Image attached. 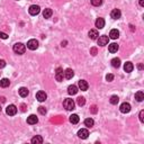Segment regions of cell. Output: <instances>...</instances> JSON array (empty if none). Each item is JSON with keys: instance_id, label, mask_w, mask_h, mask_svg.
Segmentation results:
<instances>
[{"instance_id": "52a82bcc", "label": "cell", "mask_w": 144, "mask_h": 144, "mask_svg": "<svg viewBox=\"0 0 144 144\" xmlns=\"http://www.w3.org/2000/svg\"><path fill=\"white\" fill-rule=\"evenodd\" d=\"M36 99L40 101V103H43V101H45L47 99V95L45 93L44 91H38L36 93Z\"/></svg>"}, {"instance_id": "5bb4252c", "label": "cell", "mask_w": 144, "mask_h": 144, "mask_svg": "<svg viewBox=\"0 0 144 144\" xmlns=\"http://www.w3.org/2000/svg\"><path fill=\"white\" fill-rule=\"evenodd\" d=\"M133 69H134V65H133V63H132V62H126V63H125V65H124L125 72L130 73V72L133 71Z\"/></svg>"}, {"instance_id": "44dd1931", "label": "cell", "mask_w": 144, "mask_h": 144, "mask_svg": "<svg viewBox=\"0 0 144 144\" xmlns=\"http://www.w3.org/2000/svg\"><path fill=\"white\" fill-rule=\"evenodd\" d=\"M109 37L113 38V40L118 38V37H119V32L117 31V29H112L110 33H109Z\"/></svg>"}, {"instance_id": "ab89813d", "label": "cell", "mask_w": 144, "mask_h": 144, "mask_svg": "<svg viewBox=\"0 0 144 144\" xmlns=\"http://www.w3.org/2000/svg\"><path fill=\"white\" fill-rule=\"evenodd\" d=\"M65 44H67V42H65V41L62 42V46H65Z\"/></svg>"}, {"instance_id": "d4e9b609", "label": "cell", "mask_w": 144, "mask_h": 144, "mask_svg": "<svg viewBox=\"0 0 144 144\" xmlns=\"http://www.w3.org/2000/svg\"><path fill=\"white\" fill-rule=\"evenodd\" d=\"M69 119H70V122H71L72 124H78L79 120H80V118H79V116L77 115V114H73V115H71Z\"/></svg>"}, {"instance_id": "e0dca14e", "label": "cell", "mask_w": 144, "mask_h": 144, "mask_svg": "<svg viewBox=\"0 0 144 144\" xmlns=\"http://www.w3.org/2000/svg\"><path fill=\"white\" fill-rule=\"evenodd\" d=\"M18 92H19L20 97H23V98L27 97V96H28V93H29L28 89H27V88H25V87H21V88H20L19 90H18Z\"/></svg>"}, {"instance_id": "603a6c76", "label": "cell", "mask_w": 144, "mask_h": 144, "mask_svg": "<svg viewBox=\"0 0 144 144\" xmlns=\"http://www.w3.org/2000/svg\"><path fill=\"white\" fill-rule=\"evenodd\" d=\"M108 51L110 53H116L117 51H118V45H117L116 43H113L110 45H108Z\"/></svg>"}, {"instance_id": "277c9868", "label": "cell", "mask_w": 144, "mask_h": 144, "mask_svg": "<svg viewBox=\"0 0 144 144\" xmlns=\"http://www.w3.org/2000/svg\"><path fill=\"white\" fill-rule=\"evenodd\" d=\"M6 113H7V115H9V116L16 115V113H17V107H16L15 105H9L8 107L6 108Z\"/></svg>"}, {"instance_id": "74e56055", "label": "cell", "mask_w": 144, "mask_h": 144, "mask_svg": "<svg viewBox=\"0 0 144 144\" xmlns=\"http://www.w3.org/2000/svg\"><path fill=\"white\" fill-rule=\"evenodd\" d=\"M91 113H93V114H96L97 113V106H92V107H91Z\"/></svg>"}, {"instance_id": "d590c367", "label": "cell", "mask_w": 144, "mask_h": 144, "mask_svg": "<svg viewBox=\"0 0 144 144\" xmlns=\"http://www.w3.org/2000/svg\"><path fill=\"white\" fill-rule=\"evenodd\" d=\"M143 116H144V110H141V113H140V120L143 123L144 122V118H143Z\"/></svg>"}, {"instance_id": "836d02e7", "label": "cell", "mask_w": 144, "mask_h": 144, "mask_svg": "<svg viewBox=\"0 0 144 144\" xmlns=\"http://www.w3.org/2000/svg\"><path fill=\"white\" fill-rule=\"evenodd\" d=\"M0 38H2V40H7V38H8V35H7L6 33H3V32H0Z\"/></svg>"}, {"instance_id": "6da1fadb", "label": "cell", "mask_w": 144, "mask_h": 144, "mask_svg": "<svg viewBox=\"0 0 144 144\" xmlns=\"http://www.w3.org/2000/svg\"><path fill=\"white\" fill-rule=\"evenodd\" d=\"M26 51V46L23 43H16L14 45V52L17 54H24Z\"/></svg>"}, {"instance_id": "7a4b0ae2", "label": "cell", "mask_w": 144, "mask_h": 144, "mask_svg": "<svg viewBox=\"0 0 144 144\" xmlns=\"http://www.w3.org/2000/svg\"><path fill=\"white\" fill-rule=\"evenodd\" d=\"M74 105L75 104H74L73 99H70V98H67V99L63 101V106H64V108H65L67 110H73Z\"/></svg>"}, {"instance_id": "f1b7e54d", "label": "cell", "mask_w": 144, "mask_h": 144, "mask_svg": "<svg viewBox=\"0 0 144 144\" xmlns=\"http://www.w3.org/2000/svg\"><path fill=\"white\" fill-rule=\"evenodd\" d=\"M118 101H119V98L116 96V95H114V96L110 97V104L112 105H117L118 104Z\"/></svg>"}, {"instance_id": "3957f363", "label": "cell", "mask_w": 144, "mask_h": 144, "mask_svg": "<svg viewBox=\"0 0 144 144\" xmlns=\"http://www.w3.org/2000/svg\"><path fill=\"white\" fill-rule=\"evenodd\" d=\"M28 11H29V14H31L32 16H36V15L40 14L41 8H40V6H37V5H32L31 7H29Z\"/></svg>"}, {"instance_id": "9c48e42d", "label": "cell", "mask_w": 144, "mask_h": 144, "mask_svg": "<svg viewBox=\"0 0 144 144\" xmlns=\"http://www.w3.org/2000/svg\"><path fill=\"white\" fill-rule=\"evenodd\" d=\"M120 112H122L123 114H126V113H130L131 112V105L128 103H123L122 105H120Z\"/></svg>"}, {"instance_id": "4dcf8cb0", "label": "cell", "mask_w": 144, "mask_h": 144, "mask_svg": "<svg viewBox=\"0 0 144 144\" xmlns=\"http://www.w3.org/2000/svg\"><path fill=\"white\" fill-rule=\"evenodd\" d=\"M91 3H92V6L99 7V6H101V3H103V0H91Z\"/></svg>"}, {"instance_id": "4316f807", "label": "cell", "mask_w": 144, "mask_h": 144, "mask_svg": "<svg viewBox=\"0 0 144 144\" xmlns=\"http://www.w3.org/2000/svg\"><path fill=\"white\" fill-rule=\"evenodd\" d=\"M112 65L114 68H119L120 67V60L118 58H115L112 60Z\"/></svg>"}, {"instance_id": "f35d334b", "label": "cell", "mask_w": 144, "mask_h": 144, "mask_svg": "<svg viewBox=\"0 0 144 144\" xmlns=\"http://www.w3.org/2000/svg\"><path fill=\"white\" fill-rule=\"evenodd\" d=\"M140 6L144 7V0H140Z\"/></svg>"}, {"instance_id": "ac0fdd59", "label": "cell", "mask_w": 144, "mask_h": 144, "mask_svg": "<svg viewBox=\"0 0 144 144\" xmlns=\"http://www.w3.org/2000/svg\"><path fill=\"white\" fill-rule=\"evenodd\" d=\"M37 122H38V118L35 116V115H31L27 118V123L29 124V125H34V124H36Z\"/></svg>"}, {"instance_id": "2e32d148", "label": "cell", "mask_w": 144, "mask_h": 144, "mask_svg": "<svg viewBox=\"0 0 144 144\" xmlns=\"http://www.w3.org/2000/svg\"><path fill=\"white\" fill-rule=\"evenodd\" d=\"M98 36H99V33H98L97 29H90L89 32V37L91 40H97Z\"/></svg>"}, {"instance_id": "ba28073f", "label": "cell", "mask_w": 144, "mask_h": 144, "mask_svg": "<svg viewBox=\"0 0 144 144\" xmlns=\"http://www.w3.org/2000/svg\"><path fill=\"white\" fill-rule=\"evenodd\" d=\"M63 77H64L63 69H61V68H58V69H56V72H55V79L58 81H62L63 80Z\"/></svg>"}, {"instance_id": "cb8c5ba5", "label": "cell", "mask_w": 144, "mask_h": 144, "mask_svg": "<svg viewBox=\"0 0 144 144\" xmlns=\"http://www.w3.org/2000/svg\"><path fill=\"white\" fill-rule=\"evenodd\" d=\"M135 99L139 101V103H141V101L144 100V93L143 91H137L135 93Z\"/></svg>"}, {"instance_id": "5b68a950", "label": "cell", "mask_w": 144, "mask_h": 144, "mask_svg": "<svg viewBox=\"0 0 144 144\" xmlns=\"http://www.w3.org/2000/svg\"><path fill=\"white\" fill-rule=\"evenodd\" d=\"M38 47V42H37L36 40H29L27 42V48H29V50H36V48Z\"/></svg>"}, {"instance_id": "30bf717a", "label": "cell", "mask_w": 144, "mask_h": 144, "mask_svg": "<svg viewBox=\"0 0 144 144\" xmlns=\"http://www.w3.org/2000/svg\"><path fill=\"white\" fill-rule=\"evenodd\" d=\"M78 86H79V89L82 90V91H86V90H88V82H87L86 80H79V83H78Z\"/></svg>"}, {"instance_id": "d6a6232c", "label": "cell", "mask_w": 144, "mask_h": 144, "mask_svg": "<svg viewBox=\"0 0 144 144\" xmlns=\"http://www.w3.org/2000/svg\"><path fill=\"white\" fill-rule=\"evenodd\" d=\"M106 80H107L108 82L113 81L114 80V75L113 74H107V75H106Z\"/></svg>"}, {"instance_id": "7c38bea8", "label": "cell", "mask_w": 144, "mask_h": 144, "mask_svg": "<svg viewBox=\"0 0 144 144\" xmlns=\"http://www.w3.org/2000/svg\"><path fill=\"white\" fill-rule=\"evenodd\" d=\"M110 16H112L113 19H119L120 16H122V13H120L119 9H113Z\"/></svg>"}, {"instance_id": "1f68e13d", "label": "cell", "mask_w": 144, "mask_h": 144, "mask_svg": "<svg viewBox=\"0 0 144 144\" xmlns=\"http://www.w3.org/2000/svg\"><path fill=\"white\" fill-rule=\"evenodd\" d=\"M46 108H45V107H42V106H41V107H38V113L40 114H42V115H45V114H46Z\"/></svg>"}, {"instance_id": "7402d4cb", "label": "cell", "mask_w": 144, "mask_h": 144, "mask_svg": "<svg viewBox=\"0 0 144 144\" xmlns=\"http://www.w3.org/2000/svg\"><path fill=\"white\" fill-rule=\"evenodd\" d=\"M104 26H105V20H104V18H98V19L96 20V27L97 28H104Z\"/></svg>"}, {"instance_id": "484cf974", "label": "cell", "mask_w": 144, "mask_h": 144, "mask_svg": "<svg viewBox=\"0 0 144 144\" xmlns=\"http://www.w3.org/2000/svg\"><path fill=\"white\" fill-rule=\"evenodd\" d=\"M52 14H53L52 9L46 8V9H45V10L43 11V17H44V18H50V17L52 16Z\"/></svg>"}, {"instance_id": "8992f818", "label": "cell", "mask_w": 144, "mask_h": 144, "mask_svg": "<svg viewBox=\"0 0 144 144\" xmlns=\"http://www.w3.org/2000/svg\"><path fill=\"white\" fill-rule=\"evenodd\" d=\"M97 41H98V45H100V46H105V45L108 44L109 37L106 36V35H103V36H100L99 38H97Z\"/></svg>"}, {"instance_id": "8fae6325", "label": "cell", "mask_w": 144, "mask_h": 144, "mask_svg": "<svg viewBox=\"0 0 144 144\" xmlns=\"http://www.w3.org/2000/svg\"><path fill=\"white\" fill-rule=\"evenodd\" d=\"M88 135H89V132H88V130H86V128H81V130L78 132V136L83 140L88 137Z\"/></svg>"}, {"instance_id": "8d00e7d4", "label": "cell", "mask_w": 144, "mask_h": 144, "mask_svg": "<svg viewBox=\"0 0 144 144\" xmlns=\"http://www.w3.org/2000/svg\"><path fill=\"white\" fill-rule=\"evenodd\" d=\"M6 67V62L3 61V60H0V69H2V68Z\"/></svg>"}, {"instance_id": "4fadbf2b", "label": "cell", "mask_w": 144, "mask_h": 144, "mask_svg": "<svg viewBox=\"0 0 144 144\" xmlns=\"http://www.w3.org/2000/svg\"><path fill=\"white\" fill-rule=\"evenodd\" d=\"M73 75H74L73 70H71V69H67L65 71H64V78L68 79V80H70V79L73 78Z\"/></svg>"}, {"instance_id": "83f0119b", "label": "cell", "mask_w": 144, "mask_h": 144, "mask_svg": "<svg viewBox=\"0 0 144 144\" xmlns=\"http://www.w3.org/2000/svg\"><path fill=\"white\" fill-rule=\"evenodd\" d=\"M93 124H95V122H93L92 118H87V119L85 120V125H86L87 127H92Z\"/></svg>"}, {"instance_id": "60d3db41", "label": "cell", "mask_w": 144, "mask_h": 144, "mask_svg": "<svg viewBox=\"0 0 144 144\" xmlns=\"http://www.w3.org/2000/svg\"><path fill=\"white\" fill-rule=\"evenodd\" d=\"M0 112H1V106H0Z\"/></svg>"}, {"instance_id": "e575fe53", "label": "cell", "mask_w": 144, "mask_h": 144, "mask_svg": "<svg viewBox=\"0 0 144 144\" xmlns=\"http://www.w3.org/2000/svg\"><path fill=\"white\" fill-rule=\"evenodd\" d=\"M90 54L96 55V54H97V48H96V47H92L91 50H90Z\"/></svg>"}, {"instance_id": "9a60e30c", "label": "cell", "mask_w": 144, "mask_h": 144, "mask_svg": "<svg viewBox=\"0 0 144 144\" xmlns=\"http://www.w3.org/2000/svg\"><path fill=\"white\" fill-rule=\"evenodd\" d=\"M77 92H78V87L77 86L72 85V86L68 87V93L69 95H72V96H73V95H75Z\"/></svg>"}, {"instance_id": "ffe728a7", "label": "cell", "mask_w": 144, "mask_h": 144, "mask_svg": "<svg viewBox=\"0 0 144 144\" xmlns=\"http://www.w3.org/2000/svg\"><path fill=\"white\" fill-rule=\"evenodd\" d=\"M9 85H10L9 79L3 78V79L0 80V87H1V88H7V87H9Z\"/></svg>"}, {"instance_id": "d6986e66", "label": "cell", "mask_w": 144, "mask_h": 144, "mask_svg": "<svg viewBox=\"0 0 144 144\" xmlns=\"http://www.w3.org/2000/svg\"><path fill=\"white\" fill-rule=\"evenodd\" d=\"M33 144H42L43 143V137L40 135H36V136H34V137L32 139V141H31Z\"/></svg>"}, {"instance_id": "f546056e", "label": "cell", "mask_w": 144, "mask_h": 144, "mask_svg": "<svg viewBox=\"0 0 144 144\" xmlns=\"http://www.w3.org/2000/svg\"><path fill=\"white\" fill-rule=\"evenodd\" d=\"M77 104L79 105V106H83L86 104V99L83 97H79L78 99H77Z\"/></svg>"}]
</instances>
